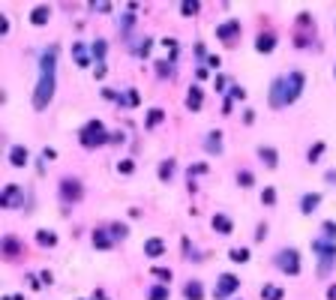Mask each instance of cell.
Here are the masks:
<instances>
[{
	"mask_svg": "<svg viewBox=\"0 0 336 300\" xmlns=\"http://www.w3.org/2000/svg\"><path fill=\"white\" fill-rule=\"evenodd\" d=\"M54 84H57V45L45 48L39 57V81H36V93H33V108L42 111L48 108L51 96H54Z\"/></svg>",
	"mask_w": 336,
	"mask_h": 300,
	"instance_id": "obj_1",
	"label": "cell"
},
{
	"mask_svg": "<svg viewBox=\"0 0 336 300\" xmlns=\"http://www.w3.org/2000/svg\"><path fill=\"white\" fill-rule=\"evenodd\" d=\"M78 141H81V147L93 150V147H102L105 141H111V135L105 132L102 120H87V123L81 126V132H78Z\"/></svg>",
	"mask_w": 336,
	"mask_h": 300,
	"instance_id": "obj_2",
	"label": "cell"
},
{
	"mask_svg": "<svg viewBox=\"0 0 336 300\" xmlns=\"http://www.w3.org/2000/svg\"><path fill=\"white\" fill-rule=\"evenodd\" d=\"M312 252L321 258V267H318V270H321V273H327V270L333 267V261H336V243H333V240H327V237L321 234V237H315V240H312Z\"/></svg>",
	"mask_w": 336,
	"mask_h": 300,
	"instance_id": "obj_3",
	"label": "cell"
},
{
	"mask_svg": "<svg viewBox=\"0 0 336 300\" xmlns=\"http://www.w3.org/2000/svg\"><path fill=\"white\" fill-rule=\"evenodd\" d=\"M276 267L285 273V276H297L300 273V252L297 249H282L276 255Z\"/></svg>",
	"mask_w": 336,
	"mask_h": 300,
	"instance_id": "obj_4",
	"label": "cell"
},
{
	"mask_svg": "<svg viewBox=\"0 0 336 300\" xmlns=\"http://www.w3.org/2000/svg\"><path fill=\"white\" fill-rule=\"evenodd\" d=\"M240 288V279L234 276V273H222L219 279H216V288H213V297L216 300H225V297H231L234 291Z\"/></svg>",
	"mask_w": 336,
	"mask_h": 300,
	"instance_id": "obj_5",
	"label": "cell"
},
{
	"mask_svg": "<svg viewBox=\"0 0 336 300\" xmlns=\"http://www.w3.org/2000/svg\"><path fill=\"white\" fill-rule=\"evenodd\" d=\"M303 72H291V75H285V102L291 105L300 93H303Z\"/></svg>",
	"mask_w": 336,
	"mask_h": 300,
	"instance_id": "obj_6",
	"label": "cell"
},
{
	"mask_svg": "<svg viewBox=\"0 0 336 300\" xmlns=\"http://www.w3.org/2000/svg\"><path fill=\"white\" fill-rule=\"evenodd\" d=\"M84 195V189H81V183L78 180H72V177H66L63 183H60V198L66 201V204H72V201H78Z\"/></svg>",
	"mask_w": 336,
	"mask_h": 300,
	"instance_id": "obj_7",
	"label": "cell"
},
{
	"mask_svg": "<svg viewBox=\"0 0 336 300\" xmlns=\"http://www.w3.org/2000/svg\"><path fill=\"white\" fill-rule=\"evenodd\" d=\"M3 207L6 210H12V207H21L24 204V195H21V186H15V183H9V186H3Z\"/></svg>",
	"mask_w": 336,
	"mask_h": 300,
	"instance_id": "obj_8",
	"label": "cell"
},
{
	"mask_svg": "<svg viewBox=\"0 0 336 300\" xmlns=\"http://www.w3.org/2000/svg\"><path fill=\"white\" fill-rule=\"evenodd\" d=\"M237 33H240V21H237V18H228L225 24H219V27H216L219 42H234V39H237Z\"/></svg>",
	"mask_w": 336,
	"mask_h": 300,
	"instance_id": "obj_9",
	"label": "cell"
},
{
	"mask_svg": "<svg viewBox=\"0 0 336 300\" xmlns=\"http://www.w3.org/2000/svg\"><path fill=\"white\" fill-rule=\"evenodd\" d=\"M270 105L273 108H285L288 102H285V75L282 78H273V84H270Z\"/></svg>",
	"mask_w": 336,
	"mask_h": 300,
	"instance_id": "obj_10",
	"label": "cell"
},
{
	"mask_svg": "<svg viewBox=\"0 0 336 300\" xmlns=\"http://www.w3.org/2000/svg\"><path fill=\"white\" fill-rule=\"evenodd\" d=\"M27 159H30V153H27V147H24V144H15V147L9 150V162H12L15 168H24V165H27Z\"/></svg>",
	"mask_w": 336,
	"mask_h": 300,
	"instance_id": "obj_11",
	"label": "cell"
},
{
	"mask_svg": "<svg viewBox=\"0 0 336 300\" xmlns=\"http://www.w3.org/2000/svg\"><path fill=\"white\" fill-rule=\"evenodd\" d=\"M93 246H96V249H111V246H114L111 231H108V228H96V231H93Z\"/></svg>",
	"mask_w": 336,
	"mask_h": 300,
	"instance_id": "obj_12",
	"label": "cell"
},
{
	"mask_svg": "<svg viewBox=\"0 0 336 300\" xmlns=\"http://www.w3.org/2000/svg\"><path fill=\"white\" fill-rule=\"evenodd\" d=\"M204 105V93H201V87H189V93H186V108L189 111H198Z\"/></svg>",
	"mask_w": 336,
	"mask_h": 300,
	"instance_id": "obj_13",
	"label": "cell"
},
{
	"mask_svg": "<svg viewBox=\"0 0 336 300\" xmlns=\"http://www.w3.org/2000/svg\"><path fill=\"white\" fill-rule=\"evenodd\" d=\"M213 231H219L222 237H228V234L234 231V225H231V219H228L225 213H216V216H213Z\"/></svg>",
	"mask_w": 336,
	"mask_h": 300,
	"instance_id": "obj_14",
	"label": "cell"
},
{
	"mask_svg": "<svg viewBox=\"0 0 336 300\" xmlns=\"http://www.w3.org/2000/svg\"><path fill=\"white\" fill-rule=\"evenodd\" d=\"M318 204H321V195H318V192H306V195L300 198V210H303V213H315Z\"/></svg>",
	"mask_w": 336,
	"mask_h": 300,
	"instance_id": "obj_15",
	"label": "cell"
},
{
	"mask_svg": "<svg viewBox=\"0 0 336 300\" xmlns=\"http://www.w3.org/2000/svg\"><path fill=\"white\" fill-rule=\"evenodd\" d=\"M204 150H207V153H222V132L213 129V132L207 135V141H204Z\"/></svg>",
	"mask_w": 336,
	"mask_h": 300,
	"instance_id": "obj_16",
	"label": "cell"
},
{
	"mask_svg": "<svg viewBox=\"0 0 336 300\" xmlns=\"http://www.w3.org/2000/svg\"><path fill=\"white\" fill-rule=\"evenodd\" d=\"M258 156H261V162H264L267 168H276V165H279V153H276L273 147H258Z\"/></svg>",
	"mask_w": 336,
	"mask_h": 300,
	"instance_id": "obj_17",
	"label": "cell"
},
{
	"mask_svg": "<svg viewBox=\"0 0 336 300\" xmlns=\"http://www.w3.org/2000/svg\"><path fill=\"white\" fill-rule=\"evenodd\" d=\"M144 252H147V258H159V255L165 252V243H162L159 237H150V240L144 243Z\"/></svg>",
	"mask_w": 336,
	"mask_h": 300,
	"instance_id": "obj_18",
	"label": "cell"
},
{
	"mask_svg": "<svg viewBox=\"0 0 336 300\" xmlns=\"http://www.w3.org/2000/svg\"><path fill=\"white\" fill-rule=\"evenodd\" d=\"M183 297L186 300H204V288H201V282H186V288H183Z\"/></svg>",
	"mask_w": 336,
	"mask_h": 300,
	"instance_id": "obj_19",
	"label": "cell"
},
{
	"mask_svg": "<svg viewBox=\"0 0 336 300\" xmlns=\"http://www.w3.org/2000/svg\"><path fill=\"white\" fill-rule=\"evenodd\" d=\"M48 15H51V9H48V6H36V9L30 12V24H36V27H42V24L48 21Z\"/></svg>",
	"mask_w": 336,
	"mask_h": 300,
	"instance_id": "obj_20",
	"label": "cell"
},
{
	"mask_svg": "<svg viewBox=\"0 0 336 300\" xmlns=\"http://www.w3.org/2000/svg\"><path fill=\"white\" fill-rule=\"evenodd\" d=\"M255 48H258L261 54L273 51V48H276V36H270V33H261V36H258V42H255Z\"/></svg>",
	"mask_w": 336,
	"mask_h": 300,
	"instance_id": "obj_21",
	"label": "cell"
},
{
	"mask_svg": "<svg viewBox=\"0 0 336 300\" xmlns=\"http://www.w3.org/2000/svg\"><path fill=\"white\" fill-rule=\"evenodd\" d=\"M162 120H165V111H162V108H150V111H147V117H144V126H147V129H153V126H159Z\"/></svg>",
	"mask_w": 336,
	"mask_h": 300,
	"instance_id": "obj_22",
	"label": "cell"
},
{
	"mask_svg": "<svg viewBox=\"0 0 336 300\" xmlns=\"http://www.w3.org/2000/svg\"><path fill=\"white\" fill-rule=\"evenodd\" d=\"M36 243H39V246H57V234L48 231V228H39V231H36Z\"/></svg>",
	"mask_w": 336,
	"mask_h": 300,
	"instance_id": "obj_23",
	"label": "cell"
},
{
	"mask_svg": "<svg viewBox=\"0 0 336 300\" xmlns=\"http://www.w3.org/2000/svg\"><path fill=\"white\" fill-rule=\"evenodd\" d=\"M171 177H174V159H162V162H159V180L168 183Z\"/></svg>",
	"mask_w": 336,
	"mask_h": 300,
	"instance_id": "obj_24",
	"label": "cell"
},
{
	"mask_svg": "<svg viewBox=\"0 0 336 300\" xmlns=\"http://www.w3.org/2000/svg\"><path fill=\"white\" fill-rule=\"evenodd\" d=\"M72 57L78 60V66H90V54H87V48H84L81 42H75V48H72Z\"/></svg>",
	"mask_w": 336,
	"mask_h": 300,
	"instance_id": "obj_25",
	"label": "cell"
},
{
	"mask_svg": "<svg viewBox=\"0 0 336 300\" xmlns=\"http://www.w3.org/2000/svg\"><path fill=\"white\" fill-rule=\"evenodd\" d=\"M108 231H111L114 240H126V237H129V225H123V222H111Z\"/></svg>",
	"mask_w": 336,
	"mask_h": 300,
	"instance_id": "obj_26",
	"label": "cell"
},
{
	"mask_svg": "<svg viewBox=\"0 0 336 300\" xmlns=\"http://www.w3.org/2000/svg\"><path fill=\"white\" fill-rule=\"evenodd\" d=\"M228 255H231L234 264H246V261H249V249H246V246H234Z\"/></svg>",
	"mask_w": 336,
	"mask_h": 300,
	"instance_id": "obj_27",
	"label": "cell"
},
{
	"mask_svg": "<svg viewBox=\"0 0 336 300\" xmlns=\"http://www.w3.org/2000/svg\"><path fill=\"white\" fill-rule=\"evenodd\" d=\"M147 300H168V288L165 285H150L147 288Z\"/></svg>",
	"mask_w": 336,
	"mask_h": 300,
	"instance_id": "obj_28",
	"label": "cell"
},
{
	"mask_svg": "<svg viewBox=\"0 0 336 300\" xmlns=\"http://www.w3.org/2000/svg\"><path fill=\"white\" fill-rule=\"evenodd\" d=\"M117 102H120V105H129V108H132V105H138V93H135V90L117 93Z\"/></svg>",
	"mask_w": 336,
	"mask_h": 300,
	"instance_id": "obj_29",
	"label": "cell"
},
{
	"mask_svg": "<svg viewBox=\"0 0 336 300\" xmlns=\"http://www.w3.org/2000/svg\"><path fill=\"white\" fill-rule=\"evenodd\" d=\"M261 297L264 300H282L285 294H282V288H276V285H264V288H261Z\"/></svg>",
	"mask_w": 336,
	"mask_h": 300,
	"instance_id": "obj_30",
	"label": "cell"
},
{
	"mask_svg": "<svg viewBox=\"0 0 336 300\" xmlns=\"http://www.w3.org/2000/svg\"><path fill=\"white\" fill-rule=\"evenodd\" d=\"M90 51H93V57L102 63V57H105V51H108V45H105V39H96L93 45H90Z\"/></svg>",
	"mask_w": 336,
	"mask_h": 300,
	"instance_id": "obj_31",
	"label": "cell"
},
{
	"mask_svg": "<svg viewBox=\"0 0 336 300\" xmlns=\"http://www.w3.org/2000/svg\"><path fill=\"white\" fill-rule=\"evenodd\" d=\"M3 252H6V258H15L18 255V240L15 237H6L3 240Z\"/></svg>",
	"mask_w": 336,
	"mask_h": 300,
	"instance_id": "obj_32",
	"label": "cell"
},
{
	"mask_svg": "<svg viewBox=\"0 0 336 300\" xmlns=\"http://www.w3.org/2000/svg\"><path fill=\"white\" fill-rule=\"evenodd\" d=\"M150 276H156V279H165V282H171V279H174V273H171L168 267H150Z\"/></svg>",
	"mask_w": 336,
	"mask_h": 300,
	"instance_id": "obj_33",
	"label": "cell"
},
{
	"mask_svg": "<svg viewBox=\"0 0 336 300\" xmlns=\"http://www.w3.org/2000/svg\"><path fill=\"white\" fill-rule=\"evenodd\" d=\"M132 27H135V15H132V12H126V15L120 18V33H129Z\"/></svg>",
	"mask_w": 336,
	"mask_h": 300,
	"instance_id": "obj_34",
	"label": "cell"
},
{
	"mask_svg": "<svg viewBox=\"0 0 336 300\" xmlns=\"http://www.w3.org/2000/svg\"><path fill=\"white\" fill-rule=\"evenodd\" d=\"M150 48H153V39L147 36V39H141V45H135V48H132V54H138V57H144V54H147Z\"/></svg>",
	"mask_w": 336,
	"mask_h": 300,
	"instance_id": "obj_35",
	"label": "cell"
},
{
	"mask_svg": "<svg viewBox=\"0 0 336 300\" xmlns=\"http://www.w3.org/2000/svg\"><path fill=\"white\" fill-rule=\"evenodd\" d=\"M237 183H240L243 189H249V186L255 183V177H252V171H237Z\"/></svg>",
	"mask_w": 336,
	"mask_h": 300,
	"instance_id": "obj_36",
	"label": "cell"
},
{
	"mask_svg": "<svg viewBox=\"0 0 336 300\" xmlns=\"http://www.w3.org/2000/svg\"><path fill=\"white\" fill-rule=\"evenodd\" d=\"M171 72H174V66H168V60H159V63H156V75H159V78H168Z\"/></svg>",
	"mask_w": 336,
	"mask_h": 300,
	"instance_id": "obj_37",
	"label": "cell"
},
{
	"mask_svg": "<svg viewBox=\"0 0 336 300\" xmlns=\"http://www.w3.org/2000/svg\"><path fill=\"white\" fill-rule=\"evenodd\" d=\"M321 153H324V141L312 144V147H309V162H318V159H321Z\"/></svg>",
	"mask_w": 336,
	"mask_h": 300,
	"instance_id": "obj_38",
	"label": "cell"
},
{
	"mask_svg": "<svg viewBox=\"0 0 336 300\" xmlns=\"http://www.w3.org/2000/svg\"><path fill=\"white\" fill-rule=\"evenodd\" d=\"M180 12H183V15H195V12H198V3H195V0H186V3H180Z\"/></svg>",
	"mask_w": 336,
	"mask_h": 300,
	"instance_id": "obj_39",
	"label": "cell"
},
{
	"mask_svg": "<svg viewBox=\"0 0 336 300\" xmlns=\"http://www.w3.org/2000/svg\"><path fill=\"white\" fill-rule=\"evenodd\" d=\"M261 201H264V204H276V189H273V186H267V189L261 192Z\"/></svg>",
	"mask_w": 336,
	"mask_h": 300,
	"instance_id": "obj_40",
	"label": "cell"
},
{
	"mask_svg": "<svg viewBox=\"0 0 336 300\" xmlns=\"http://www.w3.org/2000/svg\"><path fill=\"white\" fill-rule=\"evenodd\" d=\"M117 171H120V174H132V171H135L132 159H123V162H117Z\"/></svg>",
	"mask_w": 336,
	"mask_h": 300,
	"instance_id": "obj_41",
	"label": "cell"
},
{
	"mask_svg": "<svg viewBox=\"0 0 336 300\" xmlns=\"http://www.w3.org/2000/svg\"><path fill=\"white\" fill-rule=\"evenodd\" d=\"M321 231H324V237H327V240H336V222H324V225H321Z\"/></svg>",
	"mask_w": 336,
	"mask_h": 300,
	"instance_id": "obj_42",
	"label": "cell"
},
{
	"mask_svg": "<svg viewBox=\"0 0 336 300\" xmlns=\"http://www.w3.org/2000/svg\"><path fill=\"white\" fill-rule=\"evenodd\" d=\"M195 57H198V60H207V48H204L201 42H195Z\"/></svg>",
	"mask_w": 336,
	"mask_h": 300,
	"instance_id": "obj_43",
	"label": "cell"
},
{
	"mask_svg": "<svg viewBox=\"0 0 336 300\" xmlns=\"http://www.w3.org/2000/svg\"><path fill=\"white\" fill-rule=\"evenodd\" d=\"M243 96H246V90L237 87V84H231V99H243Z\"/></svg>",
	"mask_w": 336,
	"mask_h": 300,
	"instance_id": "obj_44",
	"label": "cell"
},
{
	"mask_svg": "<svg viewBox=\"0 0 336 300\" xmlns=\"http://www.w3.org/2000/svg\"><path fill=\"white\" fill-rule=\"evenodd\" d=\"M39 279H42V285H51V282H54V276H51V270H42V273H39Z\"/></svg>",
	"mask_w": 336,
	"mask_h": 300,
	"instance_id": "obj_45",
	"label": "cell"
},
{
	"mask_svg": "<svg viewBox=\"0 0 336 300\" xmlns=\"http://www.w3.org/2000/svg\"><path fill=\"white\" fill-rule=\"evenodd\" d=\"M90 9H96V12H108L111 3H90Z\"/></svg>",
	"mask_w": 336,
	"mask_h": 300,
	"instance_id": "obj_46",
	"label": "cell"
},
{
	"mask_svg": "<svg viewBox=\"0 0 336 300\" xmlns=\"http://www.w3.org/2000/svg\"><path fill=\"white\" fill-rule=\"evenodd\" d=\"M204 171H207V165H192V168H189V177H195V174H204Z\"/></svg>",
	"mask_w": 336,
	"mask_h": 300,
	"instance_id": "obj_47",
	"label": "cell"
},
{
	"mask_svg": "<svg viewBox=\"0 0 336 300\" xmlns=\"http://www.w3.org/2000/svg\"><path fill=\"white\" fill-rule=\"evenodd\" d=\"M225 84H228V81H225L222 75H216V90H219V93H225Z\"/></svg>",
	"mask_w": 336,
	"mask_h": 300,
	"instance_id": "obj_48",
	"label": "cell"
},
{
	"mask_svg": "<svg viewBox=\"0 0 336 300\" xmlns=\"http://www.w3.org/2000/svg\"><path fill=\"white\" fill-rule=\"evenodd\" d=\"M27 282H30V288H33V291H39V288H42V282H39L36 276H27Z\"/></svg>",
	"mask_w": 336,
	"mask_h": 300,
	"instance_id": "obj_49",
	"label": "cell"
},
{
	"mask_svg": "<svg viewBox=\"0 0 336 300\" xmlns=\"http://www.w3.org/2000/svg\"><path fill=\"white\" fill-rule=\"evenodd\" d=\"M93 75H96V78H105V63H99V66L93 69Z\"/></svg>",
	"mask_w": 336,
	"mask_h": 300,
	"instance_id": "obj_50",
	"label": "cell"
},
{
	"mask_svg": "<svg viewBox=\"0 0 336 300\" xmlns=\"http://www.w3.org/2000/svg\"><path fill=\"white\" fill-rule=\"evenodd\" d=\"M327 300H336V285H330V288H327Z\"/></svg>",
	"mask_w": 336,
	"mask_h": 300,
	"instance_id": "obj_51",
	"label": "cell"
},
{
	"mask_svg": "<svg viewBox=\"0 0 336 300\" xmlns=\"http://www.w3.org/2000/svg\"><path fill=\"white\" fill-rule=\"evenodd\" d=\"M3 300H24L21 294H3Z\"/></svg>",
	"mask_w": 336,
	"mask_h": 300,
	"instance_id": "obj_52",
	"label": "cell"
},
{
	"mask_svg": "<svg viewBox=\"0 0 336 300\" xmlns=\"http://www.w3.org/2000/svg\"><path fill=\"white\" fill-rule=\"evenodd\" d=\"M327 183H336V171H327Z\"/></svg>",
	"mask_w": 336,
	"mask_h": 300,
	"instance_id": "obj_53",
	"label": "cell"
},
{
	"mask_svg": "<svg viewBox=\"0 0 336 300\" xmlns=\"http://www.w3.org/2000/svg\"><path fill=\"white\" fill-rule=\"evenodd\" d=\"M93 300H108V297H105L102 291H96V294H93Z\"/></svg>",
	"mask_w": 336,
	"mask_h": 300,
	"instance_id": "obj_54",
	"label": "cell"
}]
</instances>
